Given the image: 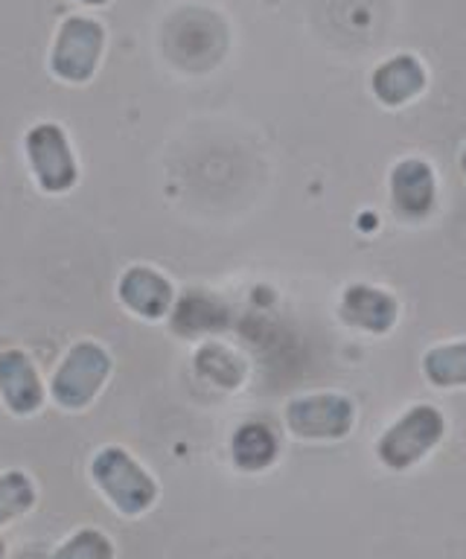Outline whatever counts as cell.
<instances>
[{
    "label": "cell",
    "mask_w": 466,
    "mask_h": 559,
    "mask_svg": "<svg viewBox=\"0 0 466 559\" xmlns=\"http://www.w3.org/2000/svg\"><path fill=\"white\" fill-rule=\"evenodd\" d=\"M91 478L123 515L146 513L158 501V484L132 454L120 445H108L91 461Z\"/></svg>",
    "instance_id": "obj_1"
},
{
    "label": "cell",
    "mask_w": 466,
    "mask_h": 559,
    "mask_svg": "<svg viewBox=\"0 0 466 559\" xmlns=\"http://www.w3.org/2000/svg\"><path fill=\"white\" fill-rule=\"evenodd\" d=\"M111 367H115V361L103 344H97V341L73 344L53 373V382H50L53 400L68 411L88 408L91 402L97 400V393L106 388Z\"/></svg>",
    "instance_id": "obj_2"
},
{
    "label": "cell",
    "mask_w": 466,
    "mask_h": 559,
    "mask_svg": "<svg viewBox=\"0 0 466 559\" xmlns=\"http://www.w3.org/2000/svg\"><path fill=\"white\" fill-rule=\"evenodd\" d=\"M103 47H106V29L99 21L85 15L64 17L50 52V70L71 85H85L97 73Z\"/></svg>",
    "instance_id": "obj_3"
},
{
    "label": "cell",
    "mask_w": 466,
    "mask_h": 559,
    "mask_svg": "<svg viewBox=\"0 0 466 559\" xmlns=\"http://www.w3.org/2000/svg\"><path fill=\"white\" fill-rule=\"evenodd\" d=\"M24 148H27L29 166L41 190L50 195H64L76 187L80 166L73 157L68 131L59 122H38L36 129L27 131Z\"/></svg>",
    "instance_id": "obj_4"
},
{
    "label": "cell",
    "mask_w": 466,
    "mask_h": 559,
    "mask_svg": "<svg viewBox=\"0 0 466 559\" xmlns=\"http://www.w3.org/2000/svg\"><path fill=\"white\" fill-rule=\"evenodd\" d=\"M443 414L431 405H417L396 419L379 440V461L391 469H408L440 443Z\"/></svg>",
    "instance_id": "obj_5"
},
{
    "label": "cell",
    "mask_w": 466,
    "mask_h": 559,
    "mask_svg": "<svg viewBox=\"0 0 466 559\" xmlns=\"http://www.w3.org/2000/svg\"><path fill=\"white\" fill-rule=\"evenodd\" d=\"M286 423L303 440H338L350 431L353 405L335 393L300 396V400L289 402Z\"/></svg>",
    "instance_id": "obj_6"
},
{
    "label": "cell",
    "mask_w": 466,
    "mask_h": 559,
    "mask_svg": "<svg viewBox=\"0 0 466 559\" xmlns=\"http://www.w3.org/2000/svg\"><path fill=\"white\" fill-rule=\"evenodd\" d=\"M117 297L123 300L129 312L146 321H160L172 312L176 306V292L160 271L150 265H132L123 271V277L117 283Z\"/></svg>",
    "instance_id": "obj_7"
},
{
    "label": "cell",
    "mask_w": 466,
    "mask_h": 559,
    "mask_svg": "<svg viewBox=\"0 0 466 559\" xmlns=\"http://www.w3.org/2000/svg\"><path fill=\"white\" fill-rule=\"evenodd\" d=\"M0 396L15 417H29L45 405V384L38 379L36 365L21 349L0 353Z\"/></svg>",
    "instance_id": "obj_8"
},
{
    "label": "cell",
    "mask_w": 466,
    "mask_h": 559,
    "mask_svg": "<svg viewBox=\"0 0 466 559\" xmlns=\"http://www.w3.org/2000/svg\"><path fill=\"white\" fill-rule=\"evenodd\" d=\"M391 192L396 210L405 218L429 216V210L434 207V175L422 160H403L394 169Z\"/></svg>",
    "instance_id": "obj_9"
},
{
    "label": "cell",
    "mask_w": 466,
    "mask_h": 559,
    "mask_svg": "<svg viewBox=\"0 0 466 559\" xmlns=\"http://www.w3.org/2000/svg\"><path fill=\"white\" fill-rule=\"evenodd\" d=\"M426 85V70L414 56H394L382 61L373 73V91L382 103L403 105Z\"/></svg>",
    "instance_id": "obj_10"
},
{
    "label": "cell",
    "mask_w": 466,
    "mask_h": 559,
    "mask_svg": "<svg viewBox=\"0 0 466 559\" xmlns=\"http://www.w3.org/2000/svg\"><path fill=\"white\" fill-rule=\"evenodd\" d=\"M342 309L353 326L370 332H387L396 321V300L373 286L347 288Z\"/></svg>",
    "instance_id": "obj_11"
},
{
    "label": "cell",
    "mask_w": 466,
    "mask_h": 559,
    "mask_svg": "<svg viewBox=\"0 0 466 559\" xmlns=\"http://www.w3.org/2000/svg\"><path fill=\"white\" fill-rule=\"evenodd\" d=\"M172 314V330L178 335H202V332L225 330L228 323V309L216 297L202 295V292H187L176 306Z\"/></svg>",
    "instance_id": "obj_12"
},
{
    "label": "cell",
    "mask_w": 466,
    "mask_h": 559,
    "mask_svg": "<svg viewBox=\"0 0 466 559\" xmlns=\"http://www.w3.org/2000/svg\"><path fill=\"white\" fill-rule=\"evenodd\" d=\"M234 463L242 472H260L265 466H272L277 457V437L265 423H246L234 435Z\"/></svg>",
    "instance_id": "obj_13"
},
{
    "label": "cell",
    "mask_w": 466,
    "mask_h": 559,
    "mask_svg": "<svg viewBox=\"0 0 466 559\" xmlns=\"http://www.w3.org/2000/svg\"><path fill=\"white\" fill-rule=\"evenodd\" d=\"M36 504V484L24 472H3L0 475V527L29 513Z\"/></svg>",
    "instance_id": "obj_14"
},
{
    "label": "cell",
    "mask_w": 466,
    "mask_h": 559,
    "mask_svg": "<svg viewBox=\"0 0 466 559\" xmlns=\"http://www.w3.org/2000/svg\"><path fill=\"white\" fill-rule=\"evenodd\" d=\"M422 367L434 384H466V341L431 349Z\"/></svg>",
    "instance_id": "obj_15"
},
{
    "label": "cell",
    "mask_w": 466,
    "mask_h": 559,
    "mask_svg": "<svg viewBox=\"0 0 466 559\" xmlns=\"http://www.w3.org/2000/svg\"><path fill=\"white\" fill-rule=\"evenodd\" d=\"M195 367H199V373L207 376L211 382L222 384V388H234V384L242 382V361H239L230 349L216 347V344H207V347L199 353L195 358Z\"/></svg>",
    "instance_id": "obj_16"
},
{
    "label": "cell",
    "mask_w": 466,
    "mask_h": 559,
    "mask_svg": "<svg viewBox=\"0 0 466 559\" xmlns=\"http://www.w3.org/2000/svg\"><path fill=\"white\" fill-rule=\"evenodd\" d=\"M50 559H115V545L97 527H82Z\"/></svg>",
    "instance_id": "obj_17"
},
{
    "label": "cell",
    "mask_w": 466,
    "mask_h": 559,
    "mask_svg": "<svg viewBox=\"0 0 466 559\" xmlns=\"http://www.w3.org/2000/svg\"><path fill=\"white\" fill-rule=\"evenodd\" d=\"M82 3H85V7H106L108 0H82Z\"/></svg>",
    "instance_id": "obj_18"
},
{
    "label": "cell",
    "mask_w": 466,
    "mask_h": 559,
    "mask_svg": "<svg viewBox=\"0 0 466 559\" xmlns=\"http://www.w3.org/2000/svg\"><path fill=\"white\" fill-rule=\"evenodd\" d=\"M0 559H7V548H3V542H0Z\"/></svg>",
    "instance_id": "obj_19"
},
{
    "label": "cell",
    "mask_w": 466,
    "mask_h": 559,
    "mask_svg": "<svg viewBox=\"0 0 466 559\" xmlns=\"http://www.w3.org/2000/svg\"><path fill=\"white\" fill-rule=\"evenodd\" d=\"M19 559H41V557H36V554H24V557H19Z\"/></svg>",
    "instance_id": "obj_20"
},
{
    "label": "cell",
    "mask_w": 466,
    "mask_h": 559,
    "mask_svg": "<svg viewBox=\"0 0 466 559\" xmlns=\"http://www.w3.org/2000/svg\"><path fill=\"white\" fill-rule=\"evenodd\" d=\"M464 173H466V148H464Z\"/></svg>",
    "instance_id": "obj_21"
}]
</instances>
